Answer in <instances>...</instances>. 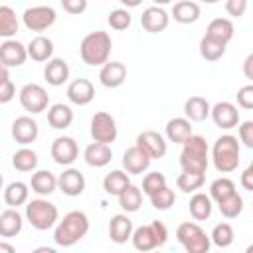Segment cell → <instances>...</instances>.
Returning a JSON list of instances; mask_svg holds the SVG:
<instances>
[{
    "mask_svg": "<svg viewBox=\"0 0 253 253\" xmlns=\"http://www.w3.org/2000/svg\"><path fill=\"white\" fill-rule=\"evenodd\" d=\"M211 121L215 123V126L223 128V130H229V128H235L239 126L241 119H239V111L233 103L229 101H219L211 107Z\"/></svg>",
    "mask_w": 253,
    "mask_h": 253,
    "instance_id": "obj_13",
    "label": "cell"
},
{
    "mask_svg": "<svg viewBox=\"0 0 253 253\" xmlns=\"http://www.w3.org/2000/svg\"><path fill=\"white\" fill-rule=\"evenodd\" d=\"M178 243L188 253H208L211 247V237L194 221H184L176 227Z\"/></svg>",
    "mask_w": 253,
    "mask_h": 253,
    "instance_id": "obj_7",
    "label": "cell"
},
{
    "mask_svg": "<svg viewBox=\"0 0 253 253\" xmlns=\"http://www.w3.org/2000/svg\"><path fill=\"white\" fill-rule=\"evenodd\" d=\"M142 190L134 184H128L117 198H119V206L126 211V213H132V211H138V208L142 206Z\"/></svg>",
    "mask_w": 253,
    "mask_h": 253,
    "instance_id": "obj_33",
    "label": "cell"
},
{
    "mask_svg": "<svg viewBox=\"0 0 253 253\" xmlns=\"http://www.w3.org/2000/svg\"><path fill=\"white\" fill-rule=\"evenodd\" d=\"M136 144L142 146V148L150 154L152 160H154V158H164L166 152H168V142H166V138H164L160 132H156V130H142V132L136 136Z\"/></svg>",
    "mask_w": 253,
    "mask_h": 253,
    "instance_id": "obj_16",
    "label": "cell"
},
{
    "mask_svg": "<svg viewBox=\"0 0 253 253\" xmlns=\"http://www.w3.org/2000/svg\"><path fill=\"white\" fill-rule=\"evenodd\" d=\"M217 210H219V213H221L223 217L233 219V217H237V215L243 211V198H241L237 192H233V194L227 196L225 200L217 202Z\"/></svg>",
    "mask_w": 253,
    "mask_h": 253,
    "instance_id": "obj_40",
    "label": "cell"
},
{
    "mask_svg": "<svg viewBox=\"0 0 253 253\" xmlns=\"http://www.w3.org/2000/svg\"><path fill=\"white\" fill-rule=\"evenodd\" d=\"M24 217L16 208H8L0 213V235L2 237H16L22 231Z\"/></svg>",
    "mask_w": 253,
    "mask_h": 253,
    "instance_id": "obj_28",
    "label": "cell"
},
{
    "mask_svg": "<svg viewBox=\"0 0 253 253\" xmlns=\"http://www.w3.org/2000/svg\"><path fill=\"white\" fill-rule=\"evenodd\" d=\"M47 123L51 128L55 130H63L67 126H71L73 123V111L69 105H63V103H55L47 109Z\"/></svg>",
    "mask_w": 253,
    "mask_h": 253,
    "instance_id": "obj_29",
    "label": "cell"
},
{
    "mask_svg": "<svg viewBox=\"0 0 253 253\" xmlns=\"http://www.w3.org/2000/svg\"><path fill=\"white\" fill-rule=\"evenodd\" d=\"M204 182H206V176L200 174V172H186V170H182V174L176 178L178 190H182V192H186V194L200 190V188L204 186Z\"/></svg>",
    "mask_w": 253,
    "mask_h": 253,
    "instance_id": "obj_39",
    "label": "cell"
},
{
    "mask_svg": "<svg viewBox=\"0 0 253 253\" xmlns=\"http://www.w3.org/2000/svg\"><path fill=\"white\" fill-rule=\"evenodd\" d=\"M249 0H225V12L231 18H241L247 12Z\"/></svg>",
    "mask_w": 253,
    "mask_h": 253,
    "instance_id": "obj_47",
    "label": "cell"
},
{
    "mask_svg": "<svg viewBox=\"0 0 253 253\" xmlns=\"http://www.w3.org/2000/svg\"><path fill=\"white\" fill-rule=\"evenodd\" d=\"M130 184V178H128V172L125 170H111L105 178H103V190L109 194V196H119L126 186Z\"/></svg>",
    "mask_w": 253,
    "mask_h": 253,
    "instance_id": "obj_36",
    "label": "cell"
},
{
    "mask_svg": "<svg viewBox=\"0 0 253 253\" xmlns=\"http://www.w3.org/2000/svg\"><path fill=\"white\" fill-rule=\"evenodd\" d=\"M28 55L34 61H49L53 55V42L47 36H36L30 43H28Z\"/></svg>",
    "mask_w": 253,
    "mask_h": 253,
    "instance_id": "obj_30",
    "label": "cell"
},
{
    "mask_svg": "<svg viewBox=\"0 0 253 253\" xmlns=\"http://www.w3.org/2000/svg\"><path fill=\"white\" fill-rule=\"evenodd\" d=\"M107 22H109V26H111L113 30H119V32H121V30H126V28L130 26L132 16H130V12H128L126 8H115V10H111Z\"/></svg>",
    "mask_w": 253,
    "mask_h": 253,
    "instance_id": "obj_45",
    "label": "cell"
},
{
    "mask_svg": "<svg viewBox=\"0 0 253 253\" xmlns=\"http://www.w3.org/2000/svg\"><path fill=\"white\" fill-rule=\"evenodd\" d=\"M28 45H24L18 40H4L0 45V65L6 67H20L28 59Z\"/></svg>",
    "mask_w": 253,
    "mask_h": 253,
    "instance_id": "obj_12",
    "label": "cell"
},
{
    "mask_svg": "<svg viewBox=\"0 0 253 253\" xmlns=\"http://www.w3.org/2000/svg\"><path fill=\"white\" fill-rule=\"evenodd\" d=\"M38 134H40V126H38V123H36L32 117H28V115L18 117V119L12 123V136H14V140H16L18 144H22V146H28V144L36 142Z\"/></svg>",
    "mask_w": 253,
    "mask_h": 253,
    "instance_id": "obj_15",
    "label": "cell"
},
{
    "mask_svg": "<svg viewBox=\"0 0 253 253\" xmlns=\"http://www.w3.org/2000/svg\"><path fill=\"white\" fill-rule=\"evenodd\" d=\"M12 166H14L18 172H34L36 166H38V154H36L32 148L24 146V148H20V150L14 152V156H12Z\"/></svg>",
    "mask_w": 253,
    "mask_h": 253,
    "instance_id": "obj_37",
    "label": "cell"
},
{
    "mask_svg": "<svg viewBox=\"0 0 253 253\" xmlns=\"http://www.w3.org/2000/svg\"><path fill=\"white\" fill-rule=\"evenodd\" d=\"M150 162H152L150 154L142 146H138V144L126 148L125 154H123V168L128 174H142V172H146L150 168Z\"/></svg>",
    "mask_w": 253,
    "mask_h": 253,
    "instance_id": "obj_14",
    "label": "cell"
},
{
    "mask_svg": "<svg viewBox=\"0 0 253 253\" xmlns=\"http://www.w3.org/2000/svg\"><path fill=\"white\" fill-rule=\"evenodd\" d=\"M192 134V121L188 117H174L166 123V138L174 144H184Z\"/></svg>",
    "mask_w": 253,
    "mask_h": 253,
    "instance_id": "obj_22",
    "label": "cell"
},
{
    "mask_svg": "<svg viewBox=\"0 0 253 253\" xmlns=\"http://www.w3.org/2000/svg\"><path fill=\"white\" fill-rule=\"evenodd\" d=\"M233 192H237V190H235L233 180H229V178H217V180H213V182L210 184V198H211L215 204L221 202V200H225V198L231 196Z\"/></svg>",
    "mask_w": 253,
    "mask_h": 253,
    "instance_id": "obj_41",
    "label": "cell"
},
{
    "mask_svg": "<svg viewBox=\"0 0 253 253\" xmlns=\"http://www.w3.org/2000/svg\"><path fill=\"white\" fill-rule=\"evenodd\" d=\"M130 241H132L136 251H152L156 247H162L168 241V229H166V225L162 221L154 219L152 223L136 227L132 231Z\"/></svg>",
    "mask_w": 253,
    "mask_h": 253,
    "instance_id": "obj_6",
    "label": "cell"
},
{
    "mask_svg": "<svg viewBox=\"0 0 253 253\" xmlns=\"http://www.w3.org/2000/svg\"><path fill=\"white\" fill-rule=\"evenodd\" d=\"M211 243L215 245V247H221V249H225V247H229L231 243H233V237H235V233H233V227L229 225V223H217L213 229H211Z\"/></svg>",
    "mask_w": 253,
    "mask_h": 253,
    "instance_id": "obj_43",
    "label": "cell"
},
{
    "mask_svg": "<svg viewBox=\"0 0 253 253\" xmlns=\"http://www.w3.org/2000/svg\"><path fill=\"white\" fill-rule=\"evenodd\" d=\"M208 164H210V158H208V142H206V138L200 136V134H192L182 144V152H180L182 170L206 174Z\"/></svg>",
    "mask_w": 253,
    "mask_h": 253,
    "instance_id": "obj_4",
    "label": "cell"
},
{
    "mask_svg": "<svg viewBox=\"0 0 253 253\" xmlns=\"http://www.w3.org/2000/svg\"><path fill=\"white\" fill-rule=\"evenodd\" d=\"M57 184H59V190L69 196V198H77L83 194L85 190V176L81 174V170L77 168H65L59 176H57Z\"/></svg>",
    "mask_w": 253,
    "mask_h": 253,
    "instance_id": "obj_17",
    "label": "cell"
},
{
    "mask_svg": "<svg viewBox=\"0 0 253 253\" xmlns=\"http://www.w3.org/2000/svg\"><path fill=\"white\" fill-rule=\"evenodd\" d=\"M168 24H170V16L160 6H150L140 16V26L148 34H160V32H164L168 28Z\"/></svg>",
    "mask_w": 253,
    "mask_h": 253,
    "instance_id": "obj_18",
    "label": "cell"
},
{
    "mask_svg": "<svg viewBox=\"0 0 253 253\" xmlns=\"http://www.w3.org/2000/svg\"><path fill=\"white\" fill-rule=\"evenodd\" d=\"M239 142H243L247 148H253V121H243L237 126Z\"/></svg>",
    "mask_w": 253,
    "mask_h": 253,
    "instance_id": "obj_48",
    "label": "cell"
},
{
    "mask_svg": "<svg viewBox=\"0 0 253 253\" xmlns=\"http://www.w3.org/2000/svg\"><path fill=\"white\" fill-rule=\"evenodd\" d=\"M83 158L89 166L93 168H103L111 162L113 158V150H111V144H105V142H97L93 140L91 144H87L85 152H83Z\"/></svg>",
    "mask_w": 253,
    "mask_h": 253,
    "instance_id": "obj_23",
    "label": "cell"
},
{
    "mask_svg": "<svg viewBox=\"0 0 253 253\" xmlns=\"http://www.w3.org/2000/svg\"><path fill=\"white\" fill-rule=\"evenodd\" d=\"M152 2H154L156 6H164V4H170L172 0H152Z\"/></svg>",
    "mask_w": 253,
    "mask_h": 253,
    "instance_id": "obj_56",
    "label": "cell"
},
{
    "mask_svg": "<svg viewBox=\"0 0 253 253\" xmlns=\"http://www.w3.org/2000/svg\"><path fill=\"white\" fill-rule=\"evenodd\" d=\"M51 158L59 166H71L79 156V146L71 136H57L51 142Z\"/></svg>",
    "mask_w": 253,
    "mask_h": 253,
    "instance_id": "obj_11",
    "label": "cell"
},
{
    "mask_svg": "<svg viewBox=\"0 0 253 253\" xmlns=\"http://www.w3.org/2000/svg\"><path fill=\"white\" fill-rule=\"evenodd\" d=\"M38 253H43V251H47V253H53L55 249H51V247H40V249H36Z\"/></svg>",
    "mask_w": 253,
    "mask_h": 253,
    "instance_id": "obj_55",
    "label": "cell"
},
{
    "mask_svg": "<svg viewBox=\"0 0 253 253\" xmlns=\"http://www.w3.org/2000/svg\"><path fill=\"white\" fill-rule=\"evenodd\" d=\"M208 36L223 42V43H229L233 34H235V28H233V22L227 20V18H215L208 24V30H206Z\"/></svg>",
    "mask_w": 253,
    "mask_h": 253,
    "instance_id": "obj_34",
    "label": "cell"
},
{
    "mask_svg": "<svg viewBox=\"0 0 253 253\" xmlns=\"http://www.w3.org/2000/svg\"><path fill=\"white\" fill-rule=\"evenodd\" d=\"M126 79V67L125 63L121 61H107L105 65H101V71H99V81L103 87L107 89H115V87H121Z\"/></svg>",
    "mask_w": 253,
    "mask_h": 253,
    "instance_id": "obj_20",
    "label": "cell"
},
{
    "mask_svg": "<svg viewBox=\"0 0 253 253\" xmlns=\"http://www.w3.org/2000/svg\"><path fill=\"white\" fill-rule=\"evenodd\" d=\"M243 75H245L249 81H253V53H249V55L245 57V61H243Z\"/></svg>",
    "mask_w": 253,
    "mask_h": 253,
    "instance_id": "obj_52",
    "label": "cell"
},
{
    "mask_svg": "<svg viewBox=\"0 0 253 253\" xmlns=\"http://www.w3.org/2000/svg\"><path fill=\"white\" fill-rule=\"evenodd\" d=\"M166 186V176L162 172H148L144 178H142V192L146 196L154 194L156 190L164 188Z\"/></svg>",
    "mask_w": 253,
    "mask_h": 253,
    "instance_id": "obj_46",
    "label": "cell"
},
{
    "mask_svg": "<svg viewBox=\"0 0 253 253\" xmlns=\"http://www.w3.org/2000/svg\"><path fill=\"white\" fill-rule=\"evenodd\" d=\"M245 251H247V253H253V243H251V245H247V249H245Z\"/></svg>",
    "mask_w": 253,
    "mask_h": 253,
    "instance_id": "obj_58",
    "label": "cell"
},
{
    "mask_svg": "<svg viewBox=\"0 0 253 253\" xmlns=\"http://www.w3.org/2000/svg\"><path fill=\"white\" fill-rule=\"evenodd\" d=\"M55 10L51 6H32L22 14V22L30 32H45L55 24Z\"/></svg>",
    "mask_w": 253,
    "mask_h": 253,
    "instance_id": "obj_8",
    "label": "cell"
},
{
    "mask_svg": "<svg viewBox=\"0 0 253 253\" xmlns=\"http://www.w3.org/2000/svg\"><path fill=\"white\" fill-rule=\"evenodd\" d=\"M18 34V18L16 12L10 6H0V36L4 40H10Z\"/></svg>",
    "mask_w": 253,
    "mask_h": 253,
    "instance_id": "obj_38",
    "label": "cell"
},
{
    "mask_svg": "<svg viewBox=\"0 0 253 253\" xmlns=\"http://www.w3.org/2000/svg\"><path fill=\"white\" fill-rule=\"evenodd\" d=\"M184 115L192 121V123H202L211 115V105L208 103L206 97L194 95L190 99H186L184 103Z\"/></svg>",
    "mask_w": 253,
    "mask_h": 253,
    "instance_id": "obj_26",
    "label": "cell"
},
{
    "mask_svg": "<svg viewBox=\"0 0 253 253\" xmlns=\"http://www.w3.org/2000/svg\"><path fill=\"white\" fill-rule=\"evenodd\" d=\"M111 47H113L111 36L107 32H103V30H97V32L87 34L81 40L79 55H81L83 63H87L91 67H97V65H105L109 61Z\"/></svg>",
    "mask_w": 253,
    "mask_h": 253,
    "instance_id": "obj_2",
    "label": "cell"
},
{
    "mask_svg": "<svg viewBox=\"0 0 253 253\" xmlns=\"http://www.w3.org/2000/svg\"><path fill=\"white\" fill-rule=\"evenodd\" d=\"M43 77L49 85L59 87L69 79V65L61 57H51L43 67Z\"/></svg>",
    "mask_w": 253,
    "mask_h": 253,
    "instance_id": "obj_24",
    "label": "cell"
},
{
    "mask_svg": "<svg viewBox=\"0 0 253 253\" xmlns=\"http://www.w3.org/2000/svg\"><path fill=\"white\" fill-rule=\"evenodd\" d=\"M190 215L196 219V221H206L210 215H211V210H213V204H211V198L202 194V192H196L192 198H190Z\"/></svg>",
    "mask_w": 253,
    "mask_h": 253,
    "instance_id": "obj_31",
    "label": "cell"
},
{
    "mask_svg": "<svg viewBox=\"0 0 253 253\" xmlns=\"http://www.w3.org/2000/svg\"><path fill=\"white\" fill-rule=\"evenodd\" d=\"M6 65H0V103H10L16 95V85L12 83L10 75H8Z\"/></svg>",
    "mask_w": 253,
    "mask_h": 253,
    "instance_id": "obj_44",
    "label": "cell"
},
{
    "mask_svg": "<svg viewBox=\"0 0 253 253\" xmlns=\"http://www.w3.org/2000/svg\"><path fill=\"white\" fill-rule=\"evenodd\" d=\"M239 182H241V186H243L245 190L253 192V160H251V162H249V166L243 170V174H241Z\"/></svg>",
    "mask_w": 253,
    "mask_h": 253,
    "instance_id": "obj_51",
    "label": "cell"
},
{
    "mask_svg": "<svg viewBox=\"0 0 253 253\" xmlns=\"http://www.w3.org/2000/svg\"><path fill=\"white\" fill-rule=\"evenodd\" d=\"M117 136H119V128H117L115 119L109 113L99 111L91 117V138L93 140L111 144L117 140Z\"/></svg>",
    "mask_w": 253,
    "mask_h": 253,
    "instance_id": "obj_10",
    "label": "cell"
},
{
    "mask_svg": "<svg viewBox=\"0 0 253 253\" xmlns=\"http://www.w3.org/2000/svg\"><path fill=\"white\" fill-rule=\"evenodd\" d=\"M148 198H150L152 208H154V210H160V211L170 210V208L174 206V202H176V194H174V190H170L168 186H164V188L156 190V192H154V194H150Z\"/></svg>",
    "mask_w": 253,
    "mask_h": 253,
    "instance_id": "obj_42",
    "label": "cell"
},
{
    "mask_svg": "<svg viewBox=\"0 0 253 253\" xmlns=\"http://www.w3.org/2000/svg\"><path fill=\"white\" fill-rule=\"evenodd\" d=\"M225 45L227 43H223V42H219V40H215V38L206 34L200 40V55L206 61H217V59H221L225 55Z\"/></svg>",
    "mask_w": 253,
    "mask_h": 253,
    "instance_id": "obj_35",
    "label": "cell"
},
{
    "mask_svg": "<svg viewBox=\"0 0 253 253\" xmlns=\"http://www.w3.org/2000/svg\"><path fill=\"white\" fill-rule=\"evenodd\" d=\"M200 2H204V4H217L219 0H200Z\"/></svg>",
    "mask_w": 253,
    "mask_h": 253,
    "instance_id": "obj_57",
    "label": "cell"
},
{
    "mask_svg": "<svg viewBox=\"0 0 253 253\" xmlns=\"http://www.w3.org/2000/svg\"><path fill=\"white\" fill-rule=\"evenodd\" d=\"M237 105L241 109H253V83L243 85L237 91Z\"/></svg>",
    "mask_w": 253,
    "mask_h": 253,
    "instance_id": "obj_49",
    "label": "cell"
},
{
    "mask_svg": "<svg viewBox=\"0 0 253 253\" xmlns=\"http://www.w3.org/2000/svg\"><path fill=\"white\" fill-rule=\"evenodd\" d=\"M30 188L32 192H36L38 196H49L53 194L59 184H57V176L49 170H36L32 174V180H30Z\"/></svg>",
    "mask_w": 253,
    "mask_h": 253,
    "instance_id": "obj_25",
    "label": "cell"
},
{
    "mask_svg": "<svg viewBox=\"0 0 253 253\" xmlns=\"http://www.w3.org/2000/svg\"><path fill=\"white\" fill-rule=\"evenodd\" d=\"M239 154H241L239 140L233 134H221L213 142V146H211L213 166L221 174H229V172L237 170V166H239Z\"/></svg>",
    "mask_w": 253,
    "mask_h": 253,
    "instance_id": "obj_3",
    "label": "cell"
},
{
    "mask_svg": "<svg viewBox=\"0 0 253 253\" xmlns=\"http://www.w3.org/2000/svg\"><path fill=\"white\" fill-rule=\"evenodd\" d=\"M132 231H134V225H132V219L126 215V213H117L111 217L109 221V237L111 241L115 243H126L130 237H132Z\"/></svg>",
    "mask_w": 253,
    "mask_h": 253,
    "instance_id": "obj_21",
    "label": "cell"
},
{
    "mask_svg": "<svg viewBox=\"0 0 253 253\" xmlns=\"http://www.w3.org/2000/svg\"><path fill=\"white\" fill-rule=\"evenodd\" d=\"M30 186L24 184V182H10L4 190V202L10 206V208H18V206H24L28 204L30 200Z\"/></svg>",
    "mask_w": 253,
    "mask_h": 253,
    "instance_id": "obj_32",
    "label": "cell"
},
{
    "mask_svg": "<svg viewBox=\"0 0 253 253\" xmlns=\"http://www.w3.org/2000/svg\"><path fill=\"white\" fill-rule=\"evenodd\" d=\"M125 8H136V6H140L142 4V0H119Z\"/></svg>",
    "mask_w": 253,
    "mask_h": 253,
    "instance_id": "obj_53",
    "label": "cell"
},
{
    "mask_svg": "<svg viewBox=\"0 0 253 253\" xmlns=\"http://www.w3.org/2000/svg\"><path fill=\"white\" fill-rule=\"evenodd\" d=\"M87 231H89V217L83 211L73 210V211L65 213L61 221L55 223L53 241L59 247H71L77 241H81L87 235Z\"/></svg>",
    "mask_w": 253,
    "mask_h": 253,
    "instance_id": "obj_1",
    "label": "cell"
},
{
    "mask_svg": "<svg viewBox=\"0 0 253 253\" xmlns=\"http://www.w3.org/2000/svg\"><path fill=\"white\" fill-rule=\"evenodd\" d=\"M67 99L73 103V105H89L93 99H95V87L89 79H73L69 85H67Z\"/></svg>",
    "mask_w": 253,
    "mask_h": 253,
    "instance_id": "obj_19",
    "label": "cell"
},
{
    "mask_svg": "<svg viewBox=\"0 0 253 253\" xmlns=\"http://www.w3.org/2000/svg\"><path fill=\"white\" fill-rule=\"evenodd\" d=\"M200 16H202L200 4L194 0H180L172 6V18L178 24H194L200 20Z\"/></svg>",
    "mask_w": 253,
    "mask_h": 253,
    "instance_id": "obj_27",
    "label": "cell"
},
{
    "mask_svg": "<svg viewBox=\"0 0 253 253\" xmlns=\"http://www.w3.org/2000/svg\"><path fill=\"white\" fill-rule=\"evenodd\" d=\"M59 2H61V8L73 16H79L87 10V0H59Z\"/></svg>",
    "mask_w": 253,
    "mask_h": 253,
    "instance_id": "obj_50",
    "label": "cell"
},
{
    "mask_svg": "<svg viewBox=\"0 0 253 253\" xmlns=\"http://www.w3.org/2000/svg\"><path fill=\"white\" fill-rule=\"evenodd\" d=\"M0 251H8V253H14L16 249H14L12 245H8V243H0Z\"/></svg>",
    "mask_w": 253,
    "mask_h": 253,
    "instance_id": "obj_54",
    "label": "cell"
},
{
    "mask_svg": "<svg viewBox=\"0 0 253 253\" xmlns=\"http://www.w3.org/2000/svg\"><path fill=\"white\" fill-rule=\"evenodd\" d=\"M20 105L24 107V111H28L32 115H38V113H43L47 109L49 95L42 85L28 83L20 89Z\"/></svg>",
    "mask_w": 253,
    "mask_h": 253,
    "instance_id": "obj_9",
    "label": "cell"
},
{
    "mask_svg": "<svg viewBox=\"0 0 253 253\" xmlns=\"http://www.w3.org/2000/svg\"><path fill=\"white\" fill-rule=\"evenodd\" d=\"M26 219L30 221V225L34 229L47 231V229L55 227V223L59 219V211H57L55 204H51L43 198H36L26 204Z\"/></svg>",
    "mask_w": 253,
    "mask_h": 253,
    "instance_id": "obj_5",
    "label": "cell"
}]
</instances>
